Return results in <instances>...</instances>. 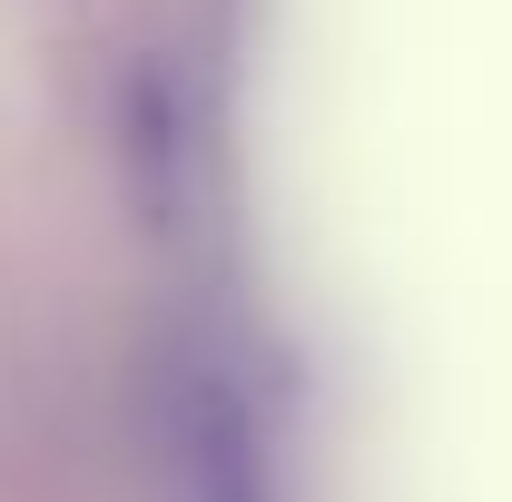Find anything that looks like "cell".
<instances>
[{"instance_id": "6da1fadb", "label": "cell", "mask_w": 512, "mask_h": 502, "mask_svg": "<svg viewBox=\"0 0 512 502\" xmlns=\"http://www.w3.org/2000/svg\"><path fill=\"white\" fill-rule=\"evenodd\" d=\"M168 502H266L256 414L227 375H178L168 394Z\"/></svg>"}]
</instances>
